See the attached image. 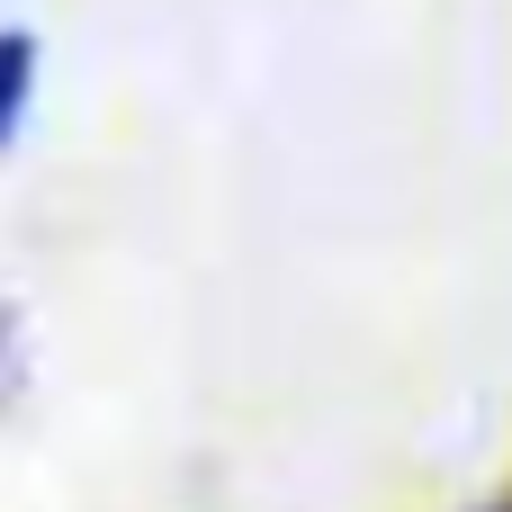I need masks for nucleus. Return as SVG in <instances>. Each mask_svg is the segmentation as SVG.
<instances>
[{
    "mask_svg": "<svg viewBox=\"0 0 512 512\" xmlns=\"http://www.w3.org/2000/svg\"><path fill=\"white\" fill-rule=\"evenodd\" d=\"M504 512H512V504H504Z\"/></svg>",
    "mask_w": 512,
    "mask_h": 512,
    "instance_id": "nucleus-2",
    "label": "nucleus"
},
{
    "mask_svg": "<svg viewBox=\"0 0 512 512\" xmlns=\"http://www.w3.org/2000/svg\"><path fill=\"white\" fill-rule=\"evenodd\" d=\"M27 99H36V36L0 27V144L27 126Z\"/></svg>",
    "mask_w": 512,
    "mask_h": 512,
    "instance_id": "nucleus-1",
    "label": "nucleus"
}]
</instances>
